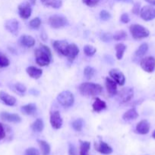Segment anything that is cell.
Masks as SVG:
<instances>
[{
    "mask_svg": "<svg viewBox=\"0 0 155 155\" xmlns=\"http://www.w3.org/2000/svg\"><path fill=\"white\" fill-rule=\"evenodd\" d=\"M10 64L9 58L4 54L0 52V68H6Z\"/></svg>",
    "mask_w": 155,
    "mask_h": 155,
    "instance_id": "obj_35",
    "label": "cell"
},
{
    "mask_svg": "<svg viewBox=\"0 0 155 155\" xmlns=\"http://www.w3.org/2000/svg\"><path fill=\"white\" fill-rule=\"evenodd\" d=\"M79 53V48L75 44H68L65 55L69 61H73Z\"/></svg>",
    "mask_w": 155,
    "mask_h": 155,
    "instance_id": "obj_11",
    "label": "cell"
},
{
    "mask_svg": "<svg viewBox=\"0 0 155 155\" xmlns=\"http://www.w3.org/2000/svg\"><path fill=\"white\" fill-rule=\"evenodd\" d=\"M68 154L77 155V151H76L75 147L72 144H69V146H68Z\"/></svg>",
    "mask_w": 155,
    "mask_h": 155,
    "instance_id": "obj_43",
    "label": "cell"
},
{
    "mask_svg": "<svg viewBox=\"0 0 155 155\" xmlns=\"http://www.w3.org/2000/svg\"><path fill=\"white\" fill-rule=\"evenodd\" d=\"M138 117V114L135 107H132V108L128 110L122 116L123 120H132L137 119Z\"/></svg>",
    "mask_w": 155,
    "mask_h": 155,
    "instance_id": "obj_22",
    "label": "cell"
},
{
    "mask_svg": "<svg viewBox=\"0 0 155 155\" xmlns=\"http://www.w3.org/2000/svg\"><path fill=\"white\" fill-rule=\"evenodd\" d=\"M36 62L41 67L47 66L50 64L52 59L51 50L46 45H40L35 51Z\"/></svg>",
    "mask_w": 155,
    "mask_h": 155,
    "instance_id": "obj_1",
    "label": "cell"
},
{
    "mask_svg": "<svg viewBox=\"0 0 155 155\" xmlns=\"http://www.w3.org/2000/svg\"><path fill=\"white\" fill-rule=\"evenodd\" d=\"M32 8L28 2H24L18 5V13L22 19H28L31 15Z\"/></svg>",
    "mask_w": 155,
    "mask_h": 155,
    "instance_id": "obj_10",
    "label": "cell"
},
{
    "mask_svg": "<svg viewBox=\"0 0 155 155\" xmlns=\"http://www.w3.org/2000/svg\"><path fill=\"white\" fill-rule=\"evenodd\" d=\"M80 142V155H88L90 148H91V143L89 142L85 141H79Z\"/></svg>",
    "mask_w": 155,
    "mask_h": 155,
    "instance_id": "obj_28",
    "label": "cell"
},
{
    "mask_svg": "<svg viewBox=\"0 0 155 155\" xmlns=\"http://www.w3.org/2000/svg\"><path fill=\"white\" fill-rule=\"evenodd\" d=\"M93 110L96 112H100L102 110H104L106 107V104L105 101L101 100L99 98H96L95 101L92 104Z\"/></svg>",
    "mask_w": 155,
    "mask_h": 155,
    "instance_id": "obj_23",
    "label": "cell"
},
{
    "mask_svg": "<svg viewBox=\"0 0 155 155\" xmlns=\"http://www.w3.org/2000/svg\"><path fill=\"white\" fill-rule=\"evenodd\" d=\"M140 16L144 21H152L155 18V8L150 5H145L140 11Z\"/></svg>",
    "mask_w": 155,
    "mask_h": 155,
    "instance_id": "obj_8",
    "label": "cell"
},
{
    "mask_svg": "<svg viewBox=\"0 0 155 155\" xmlns=\"http://www.w3.org/2000/svg\"><path fill=\"white\" fill-rule=\"evenodd\" d=\"M109 75L113 79L114 81L116 83H118L120 86H123L126 82V77L124 74L120 71L117 69H112L109 71Z\"/></svg>",
    "mask_w": 155,
    "mask_h": 155,
    "instance_id": "obj_12",
    "label": "cell"
},
{
    "mask_svg": "<svg viewBox=\"0 0 155 155\" xmlns=\"http://www.w3.org/2000/svg\"><path fill=\"white\" fill-rule=\"evenodd\" d=\"M147 2H148L149 4L153 5H155V0H145Z\"/></svg>",
    "mask_w": 155,
    "mask_h": 155,
    "instance_id": "obj_46",
    "label": "cell"
},
{
    "mask_svg": "<svg viewBox=\"0 0 155 155\" xmlns=\"http://www.w3.org/2000/svg\"><path fill=\"white\" fill-rule=\"evenodd\" d=\"M100 0H82L83 3H84L86 5L89 6V7H94L96 5L98 4V2Z\"/></svg>",
    "mask_w": 155,
    "mask_h": 155,
    "instance_id": "obj_40",
    "label": "cell"
},
{
    "mask_svg": "<svg viewBox=\"0 0 155 155\" xmlns=\"http://www.w3.org/2000/svg\"><path fill=\"white\" fill-rule=\"evenodd\" d=\"M41 24V20L39 18H34L29 22V26L33 29L39 28Z\"/></svg>",
    "mask_w": 155,
    "mask_h": 155,
    "instance_id": "obj_36",
    "label": "cell"
},
{
    "mask_svg": "<svg viewBox=\"0 0 155 155\" xmlns=\"http://www.w3.org/2000/svg\"><path fill=\"white\" fill-rule=\"evenodd\" d=\"M50 124L53 128L59 130L62 126V119L59 111L56 110L50 113Z\"/></svg>",
    "mask_w": 155,
    "mask_h": 155,
    "instance_id": "obj_9",
    "label": "cell"
},
{
    "mask_svg": "<svg viewBox=\"0 0 155 155\" xmlns=\"http://www.w3.org/2000/svg\"><path fill=\"white\" fill-rule=\"evenodd\" d=\"M100 19L103 20V21H108V20L110 19L111 15L107 12V11L103 10L100 12Z\"/></svg>",
    "mask_w": 155,
    "mask_h": 155,
    "instance_id": "obj_37",
    "label": "cell"
},
{
    "mask_svg": "<svg viewBox=\"0 0 155 155\" xmlns=\"http://www.w3.org/2000/svg\"><path fill=\"white\" fill-rule=\"evenodd\" d=\"M5 137V132L4 127H3L2 124L0 123V140L3 139Z\"/></svg>",
    "mask_w": 155,
    "mask_h": 155,
    "instance_id": "obj_45",
    "label": "cell"
},
{
    "mask_svg": "<svg viewBox=\"0 0 155 155\" xmlns=\"http://www.w3.org/2000/svg\"><path fill=\"white\" fill-rule=\"evenodd\" d=\"M141 68L147 73H152L155 69V58L152 56L145 57L141 60Z\"/></svg>",
    "mask_w": 155,
    "mask_h": 155,
    "instance_id": "obj_7",
    "label": "cell"
},
{
    "mask_svg": "<svg viewBox=\"0 0 155 155\" xmlns=\"http://www.w3.org/2000/svg\"><path fill=\"white\" fill-rule=\"evenodd\" d=\"M0 117L3 120L8 121V122L11 123H20L21 122V117L16 114H10L8 112H2L0 114Z\"/></svg>",
    "mask_w": 155,
    "mask_h": 155,
    "instance_id": "obj_13",
    "label": "cell"
},
{
    "mask_svg": "<svg viewBox=\"0 0 155 155\" xmlns=\"http://www.w3.org/2000/svg\"><path fill=\"white\" fill-rule=\"evenodd\" d=\"M120 21H121V22L123 23V24H127V23H129V21H130L129 15L126 13L122 14V15H121V17H120Z\"/></svg>",
    "mask_w": 155,
    "mask_h": 155,
    "instance_id": "obj_41",
    "label": "cell"
},
{
    "mask_svg": "<svg viewBox=\"0 0 155 155\" xmlns=\"http://www.w3.org/2000/svg\"><path fill=\"white\" fill-rule=\"evenodd\" d=\"M6 30L10 32L12 34H17L19 29V23L15 19L8 20L5 24Z\"/></svg>",
    "mask_w": 155,
    "mask_h": 155,
    "instance_id": "obj_16",
    "label": "cell"
},
{
    "mask_svg": "<svg viewBox=\"0 0 155 155\" xmlns=\"http://www.w3.org/2000/svg\"><path fill=\"white\" fill-rule=\"evenodd\" d=\"M57 101L63 107H69L74 104V98L71 92L65 90L59 94V95L57 96Z\"/></svg>",
    "mask_w": 155,
    "mask_h": 155,
    "instance_id": "obj_4",
    "label": "cell"
},
{
    "mask_svg": "<svg viewBox=\"0 0 155 155\" xmlns=\"http://www.w3.org/2000/svg\"><path fill=\"white\" fill-rule=\"evenodd\" d=\"M84 77H86L88 80H90V79L92 78L94 76V74H95V70L93 68H91V67L88 66L84 68Z\"/></svg>",
    "mask_w": 155,
    "mask_h": 155,
    "instance_id": "obj_32",
    "label": "cell"
},
{
    "mask_svg": "<svg viewBox=\"0 0 155 155\" xmlns=\"http://www.w3.org/2000/svg\"><path fill=\"white\" fill-rule=\"evenodd\" d=\"M132 13L135 14V15H138L140 13V3L139 2H137L134 5L133 8H132Z\"/></svg>",
    "mask_w": 155,
    "mask_h": 155,
    "instance_id": "obj_42",
    "label": "cell"
},
{
    "mask_svg": "<svg viewBox=\"0 0 155 155\" xmlns=\"http://www.w3.org/2000/svg\"><path fill=\"white\" fill-rule=\"evenodd\" d=\"M31 128L33 130V132H36V133H40L43 131L44 128V124L43 121L41 119H36L34 122L32 124Z\"/></svg>",
    "mask_w": 155,
    "mask_h": 155,
    "instance_id": "obj_26",
    "label": "cell"
},
{
    "mask_svg": "<svg viewBox=\"0 0 155 155\" xmlns=\"http://www.w3.org/2000/svg\"><path fill=\"white\" fill-rule=\"evenodd\" d=\"M133 95V89L130 87L124 88L117 93V100L120 103H126L132 99Z\"/></svg>",
    "mask_w": 155,
    "mask_h": 155,
    "instance_id": "obj_6",
    "label": "cell"
},
{
    "mask_svg": "<svg viewBox=\"0 0 155 155\" xmlns=\"http://www.w3.org/2000/svg\"><path fill=\"white\" fill-rule=\"evenodd\" d=\"M95 149L103 154H110L112 152V148L103 141L100 142L99 144L95 143Z\"/></svg>",
    "mask_w": 155,
    "mask_h": 155,
    "instance_id": "obj_19",
    "label": "cell"
},
{
    "mask_svg": "<svg viewBox=\"0 0 155 155\" xmlns=\"http://www.w3.org/2000/svg\"><path fill=\"white\" fill-rule=\"evenodd\" d=\"M24 155H40V152L36 148H29L25 151Z\"/></svg>",
    "mask_w": 155,
    "mask_h": 155,
    "instance_id": "obj_38",
    "label": "cell"
},
{
    "mask_svg": "<svg viewBox=\"0 0 155 155\" xmlns=\"http://www.w3.org/2000/svg\"><path fill=\"white\" fill-rule=\"evenodd\" d=\"M126 37H127V33H126V32H125L124 30L117 31L116 33H114L113 36H112V38L116 41L123 40V39H126Z\"/></svg>",
    "mask_w": 155,
    "mask_h": 155,
    "instance_id": "obj_34",
    "label": "cell"
},
{
    "mask_svg": "<svg viewBox=\"0 0 155 155\" xmlns=\"http://www.w3.org/2000/svg\"><path fill=\"white\" fill-rule=\"evenodd\" d=\"M53 45L56 51L62 55H65L68 43L65 40H56L53 42Z\"/></svg>",
    "mask_w": 155,
    "mask_h": 155,
    "instance_id": "obj_14",
    "label": "cell"
},
{
    "mask_svg": "<svg viewBox=\"0 0 155 155\" xmlns=\"http://www.w3.org/2000/svg\"><path fill=\"white\" fill-rule=\"evenodd\" d=\"M38 144L40 148L42 155H49L50 153V146L46 142L43 140H38Z\"/></svg>",
    "mask_w": 155,
    "mask_h": 155,
    "instance_id": "obj_27",
    "label": "cell"
},
{
    "mask_svg": "<svg viewBox=\"0 0 155 155\" xmlns=\"http://www.w3.org/2000/svg\"><path fill=\"white\" fill-rule=\"evenodd\" d=\"M29 1H30V4H31V5H35L36 0H29Z\"/></svg>",
    "mask_w": 155,
    "mask_h": 155,
    "instance_id": "obj_47",
    "label": "cell"
},
{
    "mask_svg": "<svg viewBox=\"0 0 155 155\" xmlns=\"http://www.w3.org/2000/svg\"><path fill=\"white\" fill-rule=\"evenodd\" d=\"M112 39V36L110 33H103L101 35V39L103 42H109Z\"/></svg>",
    "mask_w": 155,
    "mask_h": 155,
    "instance_id": "obj_44",
    "label": "cell"
},
{
    "mask_svg": "<svg viewBox=\"0 0 155 155\" xmlns=\"http://www.w3.org/2000/svg\"><path fill=\"white\" fill-rule=\"evenodd\" d=\"M68 24V20L64 16L59 15H52L49 18V24L53 28L59 29L61 27H65Z\"/></svg>",
    "mask_w": 155,
    "mask_h": 155,
    "instance_id": "obj_5",
    "label": "cell"
},
{
    "mask_svg": "<svg viewBox=\"0 0 155 155\" xmlns=\"http://www.w3.org/2000/svg\"><path fill=\"white\" fill-rule=\"evenodd\" d=\"M129 30L132 37L135 39H144L147 38L150 35L149 30L140 24H132L129 27Z\"/></svg>",
    "mask_w": 155,
    "mask_h": 155,
    "instance_id": "obj_3",
    "label": "cell"
},
{
    "mask_svg": "<svg viewBox=\"0 0 155 155\" xmlns=\"http://www.w3.org/2000/svg\"><path fill=\"white\" fill-rule=\"evenodd\" d=\"M26 71H27V74H28L31 78L36 79H36H39L43 74L42 70L39 69V68H35V67L33 66L28 67V68H27V70H26Z\"/></svg>",
    "mask_w": 155,
    "mask_h": 155,
    "instance_id": "obj_21",
    "label": "cell"
},
{
    "mask_svg": "<svg viewBox=\"0 0 155 155\" xmlns=\"http://www.w3.org/2000/svg\"><path fill=\"white\" fill-rule=\"evenodd\" d=\"M118 1H124V2H126V1H129V0H118Z\"/></svg>",
    "mask_w": 155,
    "mask_h": 155,
    "instance_id": "obj_49",
    "label": "cell"
},
{
    "mask_svg": "<svg viewBox=\"0 0 155 155\" xmlns=\"http://www.w3.org/2000/svg\"><path fill=\"white\" fill-rule=\"evenodd\" d=\"M41 2L45 6L53 8H59L62 5V0H41Z\"/></svg>",
    "mask_w": 155,
    "mask_h": 155,
    "instance_id": "obj_24",
    "label": "cell"
},
{
    "mask_svg": "<svg viewBox=\"0 0 155 155\" xmlns=\"http://www.w3.org/2000/svg\"><path fill=\"white\" fill-rule=\"evenodd\" d=\"M152 137L155 139V130L153 132V134H152Z\"/></svg>",
    "mask_w": 155,
    "mask_h": 155,
    "instance_id": "obj_48",
    "label": "cell"
},
{
    "mask_svg": "<svg viewBox=\"0 0 155 155\" xmlns=\"http://www.w3.org/2000/svg\"><path fill=\"white\" fill-rule=\"evenodd\" d=\"M115 49L116 51V58L121 60L126 49V46L123 43H118L115 45Z\"/></svg>",
    "mask_w": 155,
    "mask_h": 155,
    "instance_id": "obj_29",
    "label": "cell"
},
{
    "mask_svg": "<svg viewBox=\"0 0 155 155\" xmlns=\"http://www.w3.org/2000/svg\"><path fill=\"white\" fill-rule=\"evenodd\" d=\"M96 51H97V48L92 45H87L84 47V52L87 56H89V57L93 56L95 54Z\"/></svg>",
    "mask_w": 155,
    "mask_h": 155,
    "instance_id": "obj_31",
    "label": "cell"
},
{
    "mask_svg": "<svg viewBox=\"0 0 155 155\" xmlns=\"http://www.w3.org/2000/svg\"><path fill=\"white\" fill-rule=\"evenodd\" d=\"M79 92L84 96H95L102 92V86L93 83H84L79 86Z\"/></svg>",
    "mask_w": 155,
    "mask_h": 155,
    "instance_id": "obj_2",
    "label": "cell"
},
{
    "mask_svg": "<svg viewBox=\"0 0 155 155\" xmlns=\"http://www.w3.org/2000/svg\"><path fill=\"white\" fill-rule=\"evenodd\" d=\"M106 87L107 92L110 96H114L117 94L116 83L109 77L106 78Z\"/></svg>",
    "mask_w": 155,
    "mask_h": 155,
    "instance_id": "obj_18",
    "label": "cell"
},
{
    "mask_svg": "<svg viewBox=\"0 0 155 155\" xmlns=\"http://www.w3.org/2000/svg\"><path fill=\"white\" fill-rule=\"evenodd\" d=\"M36 110V105L33 103H30V104H26L21 107V111L26 115H31L34 114Z\"/></svg>",
    "mask_w": 155,
    "mask_h": 155,
    "instance_id": "obj_25",
    "label": "cell"
},
{
    "mask_svg": "<svg viewBox=\"0 0 155 155\" xmlns=\"http://www.w3.org/2000/svg\"><path fill=\"white\" fill-rule=\"evenodd\" d=\"M15 88L18 92H21V93H24V92H25L26 90H27L26 86H24V85H23L22 83H16V84L15 85Z\"/></svg>",
    "mask_w": 155,
    "mask_h": 155,
    "instance_id": "obj_39",
    "label": "cell"
},
{
    "mask_svg": "<svg viewBox=\"0 0 155 155\" xmlns=\"http://www.w3.org/2000/svg\"><path fill=\"white\" fill-rule=\"evenodd\" d=\"M0 99L8 106H14L16 104V98L3 91L0 92Z\"/></svg>",
    "mask_w": 155,
    "mask_h": 155,
    "instance_id": "obj_17",
    "label": "cell"
},
{
    "mask_svg": "<svg viewBox=\"0 0 155 155\" xmlns=\"http://www.w3.org/2000/svg\"><path fill=\"white\" fill-rule=\"evenodd\" d=\"M147 50H148V45L147 43L141 44L139 46V48L135 51V56L137 58H142L146 54Z\"/></svg>",
    "mask_w": 155,
    "mask_h": 155,
    "instance_id": "obj_30",
    "label": "cell"
},
{
    "mask_svg": "<svg viewBox=\"0 0 155 155\" xmlns=\"http://www.w3.org/2000/svg\"><path fill=\"white\" fill-rule=\"evenodd\" d=\"M73 129H74L75 131L80 132L81 131L82 127H83V120L82 119H77L74 121H73V123L71 124Z\"/></svg>",
    "mask_w": 155,
    "mask_h": 155,
    "instance_id": "obj_33",
    "label": "cell"
},
{
    "mask_svg": "<svg viewBox=\"0 0 155 155\" xmlns=\"http://www.w3.org/2000/svg\"><path fill=\"white\" fill-rule=\"evenodd\" d=\"M150 127V123H149L147 120H143L140 121V122L137 124L135 130H136V133H138V134L145 135L149 133Z\"/></svg>",
    "mask_w": 155,
    "mask_h": 155,
    "instance_id": "obj_15",
    "label": "cell"
},
{
    "mask_svg": "<svg viewBox=\"0 0 155 155\" xmlns=\"http://www.w3.org/2000/svg\"><path fill=\"white\" fill-rule=\"evenodd\" d=\"M19 42L22 46L30 48L35 45V39L28 35H23L20 37Z\"/></svg>",
    "mask_w": 155,
    "mask_h": 155,
    "instance_id": "obj_20",
    "label": "cell"
}]
</instances>
